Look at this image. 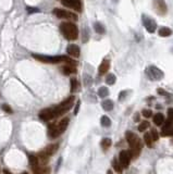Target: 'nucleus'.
Listing matches in <instances>:
<instances>
[{
  "label": "nucleus",
  "mask_w": 173,
  "mask_h": 174,
  "mask_svg": "<svg viewBox=\"0 0 173 174\" xmlns=\"http://www.w3.org/2000/svg\"><path fill=\"white\" fill-rule=\"evenodd\" d=\"M1 108H2V110H5L7 113H12V112H13L12 109H11V107H9L8 104H2V106H1Z\"/></svg>",
  "instance_id": "obj_37"
},
{
  "label": "nucleus",
  "mask_w": 173,
  "mask_h": 174,
  "mask_svg": "<svg viewBox=\"0 0 173 174\" xmlns=\"http://www.w3.org/2000/svg\"><path fill=\"white\" fill-rule=\"evenodd\" d=\"M157 92H158L159 95H162V96H168V95H169L168 92H167L164 89H162V88H158V90H157Z\"/></svg>",
  "instance_id": "obj_41"
},
{
  "label": "nucleus",
  "mask_w": 173,
  "mask_h": 174,
  "mask_svg": "<svg viewBox=\"0 0 173 174\" xmlns=\"http://www.w3.org/2000/svg\"><path fill=\"white\" fill-rule=\"evenodd\" d=\"M108 174H112V172H111V171H109V172H108Z\"/></svg>",
  "instance_id": "obj_47"
},
{
  "label": "nucleus",
  "mask_w": 173,
  "mask_h": 174,
  "mask_svg": "<svg viewBox=\"0 0 173 174\" xmlns=\"http://www.w3.org/2000/svg\"><path fill=\"white\" fill-rule=\"evenodd\" d=\"M125 137H126V140H127V143L130 144L132 149H141L142 147H143V144H142L141 139L136 136L133 132H130V131L129 132H126Z\"/></svg>",
  "instance_id": "obj_5"
},
{
  "label": "nucleus",
  "mask_w": 173,
  "mask_h": 174,
  "mask_svg": "<svg viewBox=\"0 0 173 174\" xmlns=\"http://www.w3.org/2000/svg\"><path fill=\"white\" fill-rule=\"evenodd\" d=\"M101 107H102V109L106 110V111H111V110L113 109V101L110 99L104 100L101 103Z\"/></svg>",
  "instance_id": "obj_19"
},
{
  "label": "nucleus",
  "mask_w": 173,
  "mask_h": 174,
  "mask_svg": "<svg viewBox=\"0 0 173 174\" xmlns=\"http://www.w3.org/2000/svg\"><path fill=\"white\" fill-rule=\"evenodd\" d=\"M26 10H27V12H28V13H36V12H38V11H39L37 8H32V7H27Z\"/></svg>",
  "instance_id": "obj_38"
},
{
  "label": "nucleus",
  "mask_w": 173,
  "mask_h": 174,
  "mask_svg": "<svg viewBox=\"0 0 173 174\" xmlns=\"http://www.w3.org/2000/svg\"><path fill=\"white\" fill-rule=\"evenodd\" d=\"M61 71L64 75H70L72 74V73H76V67H75L74 64L68 63V64L63 65V67H61Z\"/></svg>",
  "instance_id": "obj_15"
},
{
  "label": "nucleus",
  "mask_w": 173,
  "mask_h": 174,
  "mask_svg": "<svg viewBox=\"0 0 173 174\" xmlns=\"http://www.w3.org/2000/svg\"><path fill=\"white\" fill-rule=\"evenodd\" d=\"M116 75L114 74H109V75H107V77H106V83L108 85H113L114 83H116Z\"/></svg>",
  "instance_id": "obj_31"
},
{
  "label": "nucleus",
  "mask_w": 173,
  "mask_h": 174,
  "mask_svg": "<svg viewBox=\"0 0 173 174\" xmlns=\"http://www.w3.org/2000/svg\"><path fill=\"white\" fill-rule=\"evenodd\" d=\"M109 95V89L107 88V87H100L98 89V96L101 98H105L107 97Z\"/></svg>",
  "instance_id": "obj_29"
},
{
  "label": "nucleus",
  "mask_w": 173,
  "mask_h": 174,
  "mask_svg": "<svg viewBox=\"0 0 173 174\" xmlns=\"http://www.w3.org/2000/svg\"><path fill=\"white\" fill-rule=\"evenodd\" d=\"M142 20H143V25L145 26V28L147 30L148 33H155L157 28V23L151 19V17L147 16V15L143 14L142 16Z\"/></svg>",
  "instance_id": "obj_8"
},
{
  "label": "nucleus",
  "mask_w": 173,
  "mask_h": 174,
  "mask_svg": "<svg viewBox=\"0 0 173 174\" xmlns=\"http://www.w3.org/2000/svg\"><path fill=\"white\" fill-rule=\"evenodd\" d=\"M153 8L159 15H164L168 11V7L164 0H153Z\"/></svg>",
  "instance_id": "obj_9"
},
{
  "label": "nucleus",
  "mask_w": 173,
  "mask_h": 174,
  "mask_svg": "<svg viewBox=\"0 0 173 174\" xmlns=\"http://www.w3.org/2000/svg\"><path fill=\"white\" fill-rule=\"evenodd\" d=\"M60 32L68 40H76L79 37V28L72 22H63L60 24Z\"/></svg>",
  "instance_id": "obj_2"
},
{
  "label": "nucleus",
  "mask_w": 173,
  "mask_h": 174,
  "mask_svg": "<svg viewBox=\"0 0 173 174\" xmlns=\"http://www.w3.org/2000/svg\"><path fill=\"white\" fill-rule=\"evenodd\" d=\"M153 122L156 125H162L164 123V117L161 113H157L153 115Z\"/></svg>",
  "instance_id": "obj_23"
},
{
  "label": "nucleus",
  "mask_w": 173,
  "mask_h": 174,
  "mask_svg": "<svg viewBox=\"0 0 173 174\" xmlns=\"http://www.w3.org/2000/svg\"><path fill=\"white\" fill-rule=\"evenodd\" d=\"M168 117H169V120L173 122V108L168 109Z\"/></svg>",
  "instance_id": "obj_39"
},
{
  "label": "nucleus",
  "mask_w": 173,
  "mask_h": 174,
  "mask_svg": "<svg viewBox=\"0 0 173 174\" xmlns=\"http://www.w3.org/2000/svg\"><path fill=\"white\" fill-rule=\"evenodd\" d=\"M111 139L110 138H104L102 139V142H101V147H102V149L104 150H107L109 148V147L111 146Z\"/></svg>",
  "instance_id": "obj_30"
},
{
  "label": "nucleus",
  "mask_w": 173,
  "mask_h": 174,
  "mask_svg": "<svg viewBox=\"0 0 173 174\" xmlns=\"http://www.w3.org/2000/svg\"><path fill=\"white\" fill-rule=\"evenodd\" d=\"M150 136H151V138H153V140H158V138H159V136H158V133H157V131L155 129H153L150 131Z\"/></svg>",
  "instance_id": "obj_35"
},
{
  "label": "nucleus",
  "mask_w": 173,
  "mask_h": 174,
  "mask_svg": "<svg viewBox=\"0 0 173 174\" xmlns=\"http://www.w3.org/2000/svg\"><path fill=\"white\" fill-rule=\"evenodd\" d=\"M109 67H110V61L109 60H104L101 62V64L99 65V74L102 75V74H106L107 72H108Z\"/></svg>",
  "instance_id": "obj_16"
},
{
  "label": "nucleus",
  "mask_w": 173,
  "mask_h": 174,
  "mask_svg": "<svg viewBox=\"0 0 173 174\" xmlns=\"http://www.w3.org/2000/svg\"><path fill=\"white\" fill-rule=\"evenodd\" d=\"M58 149H59V144H51L45 149V152H46L48 156H52L53 154L57 152Z\"/></svg>",
  "instance_id": "obj_17"
},
{
  "label": "nucleus",
  "mask_w": 173,
  "mask_h": 174,
  "mask_svg": "<svg viewBox=\"0 0 173 174\" xmlns=\"http://www.w3.org/2000/svg\"><path fill=\"white\" fill-rule=\"evenodd\" d=\"M139 152H141V149H131V150H130L131 157H132V158H134V159L139 156Z\"/></svg>",
  "instance_id": "obj_34"
},
{
  "label": "nucleus",
  "mask_w": 173,
  "mask_h": 174,
  "mask_svg": "<svg viewBox=\"0 0 173 174\" xmlns=\"http://www.w3.org/2000/svg\"><path fill=\"white\" fill-rule=\"evenodd\" d=\"M60 1L64 7L70 8V9L77 11V12H81L82 9H83L81 0H60Z\"/></svg>",
  "instance_id": "obj_7"
},
{
  "label": "nucleus",
  "mask_w": 173,
  "mask_h": 174,
  "mask_svg": "<svg viewBox=\"0 0 173 174\" xmlns=\"http://www.w3.org/2000/svg\"><path fill=\"white\" fill-rule=\"evenodd\" d=\"M79 106H81V101H77L76 107H75V110H74V114H77V112H79Z\"/></svg>",
  "instance_id": "obj_43"
},
{
  "label": "nucleus",
  "mask_w": 173,
  "mask_h": 174,
  "mask_svg": "<svg viewBox=\"0 0 173 174\" xmlns=\"http://www.w3.org/2000/svg\"><path fill=\"white\" fill-rule=\"evenodd\" d=\"M144 142H145V145H146L147 147H149V148H151L153 147V138H151L150 134L149 133H146V134L144 135Z\"/></svg>",
  "instance_id": "obj_26"
},
{
  "label": "nucleus",
  "mask_w": 173,
  "mask_h": 174,
  "mask_svg": "<svg viewBox=\"0 0 173 174\" xmlns=\"http://www.w3.org/2000/svg\"><path fill=\"white\" fill-rule=\"evenodd\" d=\"M131 159H132V157H131L130 151H127V150H123V151H121L120 157H119V160H120V164L122 165V168L129 167Z\"/></svg>",
  "instance_id": "obj_10"
},
{
  "label": "nucleus",
  "mask_w": 173,
  "mask_h": 174,
  "mask_svg": "<svg viewBox=\"0 0 173 174\" xmlns=\"http://www.w3.org/2000/svg\"><path fill=\"white\" fill-rule=\"evenodd\" d=\"M74 100H75L74 96H71V97H69L68 99H65L64 101H62L59 106L54 107L53 111H54V115H56V118H58V117H60V115L67 113V112L72 108V106H73V103H74Z\"/></svg>",
  "instance_id": "obj_3"
},
{
  "label": "nucleus",
  "mask_w": 173,
  "mask_h": 174,
  "mask_svg": "<svg viewBox=\"0 0 173 174\" xmlns=\"http://www.w3.org/2000/svg\"><path fill=\"white\" fill-rule=\"evenodd\" d=\"M33 173L34 174H49L50 173V169L49 168H40L38 167L33 168Z\"/></svg>",
  "instance_id": "obj_20"
},
{
  "label": "nucleus",
  "mask_w": 173,
  "mask_h": 174,
  "mask_svg": "<svg viewBox=\"0 0 173 174\" xmlns=\"http://www.w3.org/2000/svg\"><path fill=\"white\" fill-rule=\"evenodd\" d=\"M53 14L56 15L57 17L59 19H63V20H73V21H76L79 19L75 13L71 12V11H67V10H63V9H59V8H56L53 9Z\"/></svg>",
  "instance_id": "obj_4"
},
{
  "label": "nucleus",
  "mask_w": 173,
  "mask_h": 174,
  "mask_svg": "<svg viewBox=\"0 0 173 174\" xmlns=\"http://www.w3.org/2000/svg\"><path fill=\"white\" fill-rule=\"evenodd\" d=\"M33 58H35L36 60L40 61L42 63H49V64H56V63L60 62H68L70 64H74L75 62L73 60H71L70 58L65 57V56H45V55H33Z\"/></svg>",
  "instance_id": "obj_1"
},
{
  "label": "nucleus",
  "mask_w": 173,
  "mask_h": 174,
  "mask_svg": "<svg viewBox=\"0 0 173 174\" xmlns=\"http://www.w3.org/2000/svg\"><path fill=\"white\" fill-rule=\"evenodd\" d=\"M146 74L147 76L153 81H159L163 77L162 71H161L160 69H158L157 67H153V65L149 67L148 69L146 70Z\"/></svg>",
  "instance_id": "obj_6"
},
{
  "label": "nucleus",
  "mask_w": 173,
  "mask_h": 174,
  "mask_svg": "<svg viewBox=\"0 0 173 174\" xmlns=\"http://www.w3.org/2000/svg\"><path fill=\"white\" fill-rule=\"evenodd\" d=\"M112 1H113V2H118V1H119V0H112Z\"/></svg>",
  "instance_id": "obj_46"
},
{
  "label": "nucleus",
  "mask_w": 173,
  "mask_h": 174,
  "mask_svg": "<svg viewBox=\"0 0 173 174\" xmlns=\"http://www.w3.org/2000/svg\"><path fill=\"white\" fill-rule=\"evenodd\" d=\"M3 173H5V174H12V173H10V172L8 171V170H3Z\"/></svg>",
  "instance_id": "obj_45"
},
{
  "label": "nucleus",
  "mask_w": 173,
  "mask_h": 174,
  "mask_svg": "<svg viewBox=\"0 0 173 174\" xmlns=\"http://www.w3.org/2000/svg\"><path fill=\"white\" fill-rule=\"evenodd\" d=\"M77 86H79V83H77L76 78H72L71 80V92H76Z\"/></svg>",
  "instance_id": "obj_32"
},
{
  "label": "nucleus",
  "mask_w": 173,
  "mask_h": 174,
  "mask_svg": "<svg viewBox=\"0 0 173 174\" xmlns=\"http://www.w3.org/2000/svg\"><path fill=\"white\" fill-rule=\"evenodd\" d=\"M161 135L162 136H172L173 135V122L168 120L166 122V124L163 126L162 131H161Z\"/></svg>",
  "instance_id": "obj_12"
},
{
  "label": "nucleus",
  "mask_w": 173,
  "mask_h": 174,
  "mask_svg": "<svg viewBox=\"0 0 173 174\" xmlns=\"http://www.w3.org/2000/svg\"><path fill=\"white\" fill-rule=\"evenodd\" d=\"M67 52L68 55H70L71 57L73 58H79V53H81V51H79V47L76 45H69L67 48Z\"/></svg>",
  "instance_id": "obj_13"
},
{
  "label": "nucleus",
  "mask_w": 173,
  "mask_h": 174,
  "mask_svg": "<svg viewBox=\"0 0 173 174\" xmlns=\"http://www.w3.org/2000/svg\"><path fill=\"white\" fill-rule=\"evenodd\" d=\"M49 157L45 151L40 152L39 154H38V160H39V163L42 164V165H46V164L48 163V161H49Z\"/></svg>",
  "instance_id": "obj_18"
},
{
  "label": "nucleus",
  "mask_w": 173,
  "mask_h": 174,
  "mask_svg": "<svg viewBox=\"0 0 173 174\" xmlns=\"http://www.w3.org/2000/svg\"><path fill=\"white\" fill-rule=\"evenodd\" d=\"M87 39H88V34H87V30H84V32H83V42H86Z\"/></svg>",
  "instance_id": "obj_42"
},
{
  "label": "nucleus",
  "mask_w": 173,
  "mask_h": 174,
  "mask_svg": "<svg viewBox=\"0 0 173 174\" xmlns=\"http://www.w3.org/2000/svg\"><path fill=\"white\" fill-rule=\"evenodd\" d=\"M39 118L42 120V121H49V120H52L56 118L54 115V111L53 108H49V109H44L39 112Z\"/></svg>",
  "instance_id": "obj_11"
},
{
  "label": "nucleus",
  "mask_w": 173,
  "mask_h": 174,
  "mask_svg": "<svg viewBox=\"0 0 173 174\" xmlns=\"http://www.w3.org/2000/svg\"><path fill=\"white\" fill-rule=\"evenodd\" d=\"M22 174H28V173H27V172H24V173H22Z\"/></svg>",
  "instance_id": "obj_48"
},
{
  "label": "nucleus",
  "mask_w": 173,
  "mask_h": 174,
  "mask_svg": "<svg viewBox=\"0 0 173 174\" xmlns=\"http://www.w3.org/2000/svg\"><path fill=\"white\" fill-rule=\"evenodd\" d=\"M69 122H70L69 118H63V119L59 122V124L57 125V129H58V132L60 133V135L63 132H65V129H67L68 125H69Z\"/></svg>",
  "instance_id": "obj_14"
},
{
  "label": "nucleus",
  "mask_w": 173,
  "mask_h": 174,
  "mask_svg": "<svg viewBox=\"0 0 173 174\" xmlns=\"http://www.w3.org/2000/svg\"><path fill=\"white\" fill-rule=\"evenodd\" d=\"M134 121H135V122L139 121V114H138V113H136V114L134 115Z\"/></svg>",
  "instance_id": "obj_44"
},
{
  "label": "nucleus",
  "mask_w": 173,
  "mask_h": 174,
  "mask_svg": "<svg viewBox=\"0 0 173 174\" xmlns=\"http://www.w3.org/2000/svg\"><path fill=\"white\" fill-rule=\"evenodd\" d=\"M142 114H143L145 118H150L151 115H153V112H151V110H149V109H145V110H143Z\"/></svg>",
  "instance_id": "obj_36"
},
{
  "label": "nucleus",
  "mask_w": 173,
  "mask_h": 174,
  "mask_svg": "<svg viewBox=\"0 0 173 174\" xmlns=\"http://www.w3.org/2000/svg\"><path fill=\"white\" fill-rule=\"evenodd\" d=\"M126 95H127V92H126V90H123V92H120V95H119V100H120V101H122V100L124 99V97H125Z\"/></svg>",
  "instance_id": "obj_40"
},
{
  "label": "nucleus",
  "mask_w": 173,
  "mask_h": 174,
  "mask_svg": "<svg viewBox=\"0 0 173 174\" xmlns=\"http://www.w3.org/2000/svg\"><path fill=\"white\" fill-rule=\"evenodd\" d=\"M94 28H95V31H96V33H98V34H105V32H106V30H105V26L101 24V23H99V22L95 23Z\"/></svg>",
  "instance_id": "obj_25"
},
{
  "label": "nucleus",
  "mask_w": 173,
  "mask_h": 174,
  "mask_svg": "<svg viewBox=\"0 0 173 174\" xmlns=\"http://www.w3.org/2000/svg\"><path fill=\"white\" fill-rule=\"evenodd\" d=\"M27 157H28V162H30V164L32 165V168L38 167V165H39V160H38L37 156H34V154H28Z\"/></svg>",
  "instance_id": "obj_21"
},
{
  "label": "nucleus",
  "mask_w": 173,
  "mask_h": 174,
  "mask_svg": "<svg viewBox=\"0 0 173 174\" xmlns=\"http://www.w3.org/2000/svg\"><path fill=\"white\" fill-rule=\"evenodd\" d=\"M100 123H101L102 126L108 127V126H110V125H111V120L109 119L107 115H102L101 119H100Z\"/></svg>",
  "instance_id": "obj_28"
},
{
  "label": "nucleus",
  "mask_w": 173,
  "mask_h": 174,
  "mask_svg": "<svg viewBox=\"0 0 173 174\" xmlns=\"http://www.w3.org/2000/svg\"><path fill=\"white\" fill-rule=\"evenodd\" d=\"M49 136L51 137V138H56V137L60 136V133L58 132L57 129V125H50L49 126Z\"/></svg>",
  "instance_id": "obj_22"
},
{
  "label": "nucleus",
  "mask_w": 173,
  "mask_h": 174,
  "mask_svg": "<svg viewBox=\"0 0 173 174\" xmlns=\"http://www.w3.org/2000/svg\"><path fill=\"white\" fill-rule=\"evenodd\" d=\"M112 168H113V169L116 170V172H118V173H122V165L120 164V162L116 160V158H114V159L112 160Z\"/></svg>",
  "instance_id": "obj_27"
},
{
  "label": "nucleus",
  "mask_w": 173,
  "mask_h": 174,
  "mask_svg": "<svg viewBox=\"0 0 173 174\" xmlns=\"http://www.w3.org/2000/svg\"><path fill=\"white\" fill-rule=\"evenodd\" d=\"M149 127V123L147 121L145 122H142L141 124H139L138 126V131L139 132H145V129H147Z\"/></svg>",
  "instance_id": "obj_33"
},
{
  "label": "nucleus",
  "mask_w": 173,
  "mask_h": 174,
  "mask_svg": "<svg viewBox=\"0 0 173 174\" xmlns=\"http://www.w3.org/2000/svg\"><path fill=\"white\" fill-rule=\"evenodd\" d=\"M171 34H172V31L169 27H167V26H163V27H161L159 30V35H160L161 37H168Z\"/></svg>",
  "instance_id": "obj_24"
}]
</instances>
